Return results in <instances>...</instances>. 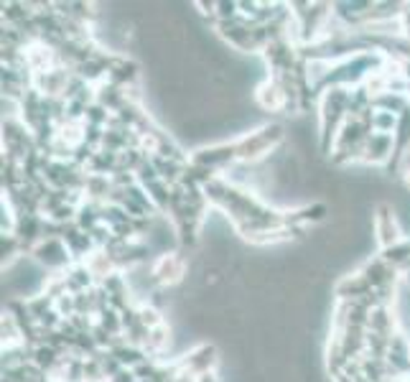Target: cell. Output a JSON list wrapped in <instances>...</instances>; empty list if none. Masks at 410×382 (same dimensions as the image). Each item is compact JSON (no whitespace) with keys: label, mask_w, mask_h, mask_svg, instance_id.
I'll return each instance as SVG.
<instances>
[]
</instances>
